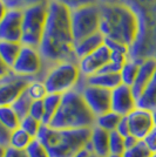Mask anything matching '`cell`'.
<instances>
[{"instance_id": "obj_46", "label": "cell", "mask_w": 156, "mask_h": 157, "mask_svg": "<svg viewBox=\"0 0 156 157\" xmlns=\"http://www.w3.org/2000/svg\"><path fill=\"white\" fill-rule=\"evenodd\" d=\"M88 157H99V156H96V155H94V154H92L91 152V155H89Z\"/></svg>"}, {"instance_id": "obj_28", "label": "cell", "mask_w": 156, "mask_h": 157, "mask_svg": "<svg viewBox=\"0 0 156 157\" xmlns=\"http://www.w3.org/2000/svg\"><path fill=\"white\" fill-rule=\"evenodd\" d=\"M42 127V123L35 120V118L31 117L29 115H27L25 117H22L20 120V123H19V128H21L22 130H25L27 134H29L33 138L37 137L38 132L40 131Z\"/></svg>"}, {"instance_id": "obj_6", "label": "cell", "mask_w": 156, "mask_h": 157, "mask_svg": "<svg viewBox=\"0 0 156 157\" xmlns=\"http://www.w3.org/2000/svg\"><path fill=\"white\" fill-rule=\"evenodd\" d=\"M48 2L28 7L22 11L21 45L38 48L44 34Z\"/></svg>"}, {"instance_id": "obj_25", "label": "cell", "mask_w": 156, "mask_h": 157, "mask_svg": "<svg viewBox=\"0 0 156 157\" xmlns=\"http://www.w3.org/2000/svg\"><path fill=\"white\" fill-rule=\"evenodd\" d=\"M0 122L12 131L19 127L20 118L11 105H0Z\"/></svg>"}, {"instance_id": "obj_11", "label": "cell", "mask_w": 156, "mask_h": 157, "mask_svg": "<svg viewBox=\"0 0 156 157\" xmlns=\"http://www.w3.org/2000/svg\"><path fill=\"white\" fill-rule=\"evenodd\" d=\"M111 61V49L103 44L96 51L78 60V67L81 78H88L102 71Z\"/></svg>"}, {"instance_id": "obj_39", "label": "cell", "mask_w": 156, "mask_h": 157, "mask_svg": "<svg viewBox=\"0 0 156 157\" xmlns=\"http://www.w3.org/2000/svg\"><path fill=\"white\" fill-rule=\"evenodd\" d=\"M123 141H124V150H126V149H129V148H131L133 145H135V144L138 142V140H137V138H135L134 136H131V135L124 136Z\"/></svg>"}, {"instance_id": "obj_47", "label": "cell", "mask_w": 156, "mask_h": 157, "mask_svg": "<svg viewBox=\"0 0 156 157\" xmlns=\"http://www.w3.org/2000/svg\"><path fill=\"white\" fill-rule=\"evenodd\" d=\"M150 157H156V151L155 152H151V156Z\"/></svg>"}, {"instance_id": "obj_18", "label": "cell", "mask_w": 156, "mask_h": 157, "mask_svg": "<svg viewBox=\"0 0 156 157\" xmlns=\"http://www.w3.org/2000/svg\"><path fill=\"white\" fill-rule=\"evenodd\" d=\"M82 80L87 85L100 87L107 90H111L119 85H121V78L119 73L99 72L88 78H82Z\"/></svg>"}, {"instance_id": "obj_15", "label": "cell", "mask_w": 156, "mask_h": 157, "mask_svg": "<svg viewBox=\"0 0 156 157\" xmlns=\"http://www.w3.org/2000/svg\"><path fill=\"white\" fill-rule=\"evenodd\" d=\"M156 72V59L155 58H147L142 60L138 63V71H137L136 78L134 80L133 85H131V90L134 93V95L137 96L141 94L143 88L147 86V83L150 81V78H153V75Z\"/></svg>"}, {"instance_id": "obj_22", "label": "cell", "mask_w": 156, "mask_h": 157, "mask_svg": "<svg viewBox=\"0 0 156 157\" xmlns=\"http://www.w3.org/2000/svg\"><path fill=\"white\" fill-rule=\"evenodd\" d=\"M121 117H122V116L117 115L116 113L109 110V111H107V113H103V114L96 116V117H95V123H94V125L101 128L102 130L107 131V132H113V131L116 130L117 124H119Z\"/></svg>"}, {"instance_id": "obj_41", "label": "cell", "mask_w": 156, "mask_h": 157, "mask_svg": "<svg viewBox=\"0 0 156 157\" xmlns=\"http://www.w3.org/2000/svg\"><path fill=\"white\" fill-rule=\"evenodd\" d=\"M10 72H11V69L4 63L2 60L0 59V78H2V76H5L7 73H10Z\"/></svg>"}, {"instance_id": "obj_5", "label": "cell", "mask_w": 156, "mask_h": 157, "mask_svg": "<svg viewBox=\"0 0 156 157\" xmlns=\"http://www.w3.org/2000/svg\"><path fill=\"white\" fill-rule=\"evenodd\" d=\"M81 80L78 61H62L53 65L45 72L42 82L48 94L62 95L75 89Z\"/></svg>"}, {"instance_id": "obj_35", "label": "cell", "mask_w": 156, "mask_h": 157, "mask_svg": "<svg viewBox=\"0 0 156 157\" xmlns=\"http://www.w3.org/2000/svg\"><path fill=\"white\" fill-rule=\"evenodd\" d=\"M10 135H11V131L0 122V147H2V148L8 147Z\"/></svg>"}, {"instance_id": "obj_26", "label": "cell", "mask_w": 156, "mask_h": 157, "mask_svg": "<svg viewBox=\"0 0 156 157\" xmlns=\"http://www.w3.org/2000/svg\"><path fill=\"white\" fill-rule=\"evenodd\" d=\"M25 92L32 101H41L48 94L42 80L40 78H32L26 86Z\"/></svg>"}, {"instance_id": "obj_4", "label": "cell", "mask_w": 156, "mask_h": 157, "mask_svg": "<svg viewBox=\"0 0 156 157\" xmlns=\"http://www.w3.org/2000/svg\"><path fill=\"white\" fill-rule=\"evenodd\" d=\"M95 116L86 105L78 88L61 95V101L49 127L54 129H91Z\"/></svg>"}, {"instance_id": "obj_29", "label": "cell", "mask_w": 156, "mask_h": 157, "mask_svg": "<svg viewBox=\"0 0 156 157\" xmlns=\"http://www.w3.org/2000/svg\"><path fill=\"white\" fill-rule=\"evenodd\" d=\"M151 150L147 147L144 141H138L135 145L129 149H126L122 154V157H150Z\"/></svg>"}, {"instance_id": "obj_10", "label": "cell", "mask_w": 156, "mask_h": 157, "mask_svg": "<svg viewBox=\"0 0 156 157\" xmlns=\"http://www.w3.org/2000/svg\"><path fill=\"white\" fill-rule=\"evenodd\" d=\"M126 118L128 123L129 135L134 136L138 141H143L155 127L153 111L146 110L140 107H136L128 115H126Z\"/></svg>"}, {"instance_id": "obj_45", "label": "cell", "mask_w": 156, "mask_h": 157, "mask_svg": "<svg viewBox=\"0 0 156 157\" xmlns=\"http://www.w3.org/2000/svg\"><path fill=\"white\" fill-rule=\"evenodd\" d=\"M153 117H154V122H155V125H156V109L153 111Z\"/></svg>"}, {"instance_id": "obj_44", "label": "cell", "mask_w": 156, "mask_h": 157, "mask_svg": "<svg viewBox=\"0 0 156 157\" xmlns=\"http://www.w3.org/2000/svg\"><path fill=\"white\" fill-rule=\"evenodd\" d=\"M4 151H5V148H2V147H0V157L4 156Z\"/></svg>"}, {"instance_id": "obj_33", "label": "cell", "mask_w": 156, "mask_h": 157, "mask_svg": "<svg viewBox=\"0 0 156 157\" xmlns=\"http://www.w3.org/2000/svg\"><path fill=\"white\" fill-rule=\"evenodd\" d=\"M54 1H57L61 6L67 8L69 12L80 7L88 6V5H93L98 2V0H54Z\"/></svg>"}, {"instance_id": "obj_1", "label": "cell", "mask_w": 156, "mask_h": 157, "mask_svg": "<svg viewBox=\"0 0 156 157\" xmlns=\"http://www.w3.org/2000/svg\"><path fill=\"white\" fill-rule=\"evenodd\" d=\"M73 47L69 11L51 0L48 2L44 34L38 47L44 62V71L46 72L49 67L62 61H76Z\"/></svg>"}, {"instance_id": "obj_17", "label": "cell", "mask_w": 156, "mask_h": 157, "mask_svg": "<svg viewBox=\"0 0 156 157\" xmlns=\"http://www.w3.org/2000/svg\"><path fill=\"white\" fill-rule=\"evenodd\" d=\"M104 44V38L100 32L92 34L89 36H87L85 39H81L80 41L74 42V56L78 61L79 59L84 58L86 55L91 54L94 51H96L99 47H101Z\"/></svg>"}, {"instance_id": "obj_32", "label": "cell", "mask_w": 156, "mask_h": 157, "mask_svg": "<svg viewBox=\"0 0 156 157\" xmlns=\"http://www.w3.org/2000/svg\"><path fill=\"white\" fill-rule=\"evenodd\" d=\"M25 151L27 154V157H49V154L45 148V145L37 138L33 140Z\"/></svg>"}, {"instance_id": "obj_8", "label": "cell", "mask_w": 156, "mask_h": 157, "mask_svg": "<svg viewBox=\"0 0 156 157\" xmlns=\"http://www.w3.org/2000/svg\"><path fill=\"white\" fill-rule=\"evenodd\" d=\"M11 71L22 78L42 80L45 71L38 48L21 45L19 55L11 67Z\"/></svg>"}, {"instance_id": "obj_48", "label": "cell", "mask_w": 156, "mask_h": 157, "mask_svg": "<svg viewBox=\"0 0 156 157\" xmlns=\"http://www.w3.org/2000/svg\"><path fill=\"white\" fill-rule=\"evenodd\" d=\"M5 1H6V0H5Z\"/></svg>"}, {"instance_id": "obj_2", "label": "cell", "mask_w": 156, "mask_h": 157, "mask_svg": "<svg viewBox=\"0 0 156 157\" xmlns=\"http://www.w3.org/2000/svg\"><path fill=\"white\" fill-rule=\"evenodd\" d=\"M100 33L104 40L131 48L140 34V24L134 11L119 1L99 0Z\"/></svg>"}, {"instance_id": "obj_37", "label": "cell", "mask_w": 156, "mask_h": 157, "mask_svg": "<svg viewBox=\"0 0 156 157\" xmlns=\"http://www.w3.org/2000/svg\"><path fill=\"white\" fill-rule=\"evenodd\" d=\"M2 157H27V154L25 150L15 149L12 147H6Z\"/></svg>"}, {"instance_id": "obj_34", "label": "cell", "mask_w": 156, "mask_h": 157, "mask_svg": "<svg viewBox=\"0 0 156 157\" xmlns=\"http://www.w3.org/2000/svg\"><path fill=\"white\" fill-rule=\"evenodd\" d=\"M28 115L31 117L35 118L42 123V117H44V105H42V100L41 101H33L31 108H29V113Z\"/></svg>"}, {"instance_id": "obj_31", "label": "cell", "mask_w": 156, "mask_h": 157, "mask_svg": "<svg viewBox=\"0 0 156 157\" xmlns=\"http://www.w3.org/2000/svg\"><path fill=\"white\" fill-rule=\"evenodd\" d=\"M51 0H6L7 8H12V10H19L24 11L25 8L40 5V4H46L49 2Z\"/></svg>"}, {"instance_id": "obj_42", "label": "cell", "mask_w": 156, "mask_h": 157, "mask_svg": "<svg viewBox=\"0 0 156 157\" xmlns=\"http://www.w3.org/2000/svg\"><path fill=\"white\" fill-rule=\"evenodd\" d=\"M7 6H6V2H5V0H0V20L4 18V15L6 14L7 12Z\"/></svg>"}, {"instance_id": "obj_40", "label": "cell", "mask_w": 156, "mask_h": 157, "mask_svg": "<svg viewBox=\"0 0 156 157\" xmlns=\"http://www.w3.org/2000/svg\"><path fill=\"white\" fill-rule=\"evenodd\" d=\"M89 155H91V150L88 149V147H86L80 151H78L76 154H74L72 157H88Z\"/></svg>"}, {"instance_id": "obj_43", "label": "cell", "mask_w": 156, "mask_h": 157, "mask_svg": "<svg viewBox=\"0 0 156 157\" xmlns=\"http://www.w3.org/2000/svg\"><path fill=\"white\" fill-rule=\"evenodd\" d=\"M106 157H122V155H115V154H108Z\"/></svg>"}, {"instance_id": "obj_7", "label": "cell", "mask_w": 156, "mask_h": 157, "mask_svg": "<svg viewBox=\"0 0 156 157\" xmlns=\"http://www.w3.org/2000/svg\"><path fill=\"white\" fill-rule=\"evenodd\" d=\"M71 31L74 42L100 32V10L99 4L76 8L69 12Z\"/></svg>"}, {"instance_id": "obj_13", "label": "cell", "mask_w": 156, "mask_h": 157, "mask_svg": "<svg viewBox=\"0 0 156 157\" xmlns=\"http://www.w3.org/2000/svg\"><path fill=\"white\" fill-rule=\"evenodd\" d=\"M22 33V11L8 8L0 20V41L20 42Z\"/></svg>"}, {"instance_id": "obj_19", "label": "cell", "mask_w": 156, "mask_h": 157, "mask_svg": "<svg viewBox=\"0 0 156 157\" xmlns=\"http://www.w3.org/2000/svg\"><path fill=\"white\" fill-rule=\"evenodd\" d=\"M136 103L137 107L146 110L154 111L156 109V72L137 96Z\"/></svg>"}, {"instance_id": "obj_38", "label": "cell", "mask_w": 156, "mask_h": 157, "mask_svg": "<svg viewBox=\"0 0 156 157\" xmlns=\"http://www.w3.org/2000/svg\"><path fill=\"white\" fill-rule=\"evenodd\" d=\"M116 132H119L121 136H128L129 135V130H128V123H127V118L126 116H122L121 120H120V122H119V124H117V128H116Z\"/></svg>"}, {"instance_id": "obj_23", "label": "cell", "mask_w": 156, "mask_h": 157, "mask_svg": "<svg viewBox=\"0 0 156 157\" xmlns=\"http://www.w3.org/2000/svg\"><path fill=\"white\" fill-rule=\"evenodd\" d=\"M34 138L27 134L25 130H22L21 128H17L14 130L11 131L10 135V141H8V147H12L15 149H21V150H26V148L31 144Z\"/></svg>"}, {"instance_id": "obj_27", "label": "cell", "mask_w": 156, "mask_h": 157, "mask_svg": "<svg viewBox=\"0 0 156 157\" xmlns=\"http://www.w3.org/2000/svg\"><path fill=\"white\" fill-rule=\"evenodd\" d=\"M32 102L33 101L29 98V96L26 94V92L24 90L18 98H15V101L11 105V107L13 108V110L17 113V115H18L19 118L21 120L22 117H25V116L28 115Z\"/></svg>"}, {"instance_id": "obj_36", "label": "cell", "mask_w": 156, "mask_h": 157, "mask_svg": "<svg viewBox=\"0 0 156 157\" xmlns=\"http://www.w3.org/2000/svg\"><path fill=\"white\" fill-rule=\"evenodd\" d=\"M144 143L147 144V147L149 148L151 152H155L156 151V125L153 128V130L149 132V135L143 140Z\"/></svg>"}, {"instance_id": "obj_20", "label": "cell", "mask_w": 156, "mask_h": 157, "mask_svg": "<svg viewBox=\"0 0 156 157\" xmlns=\"http://www.w3.org/2000/svg\"><path fill=\"white\" fill-rule=\"evenodd\" d=\"M21 48L20 42H10V41H0V59L11 69L15 60L18 58Z\"/></svg>"}, {"instance_id": "obj_16", "label": "cell", "mask_w": 156, "mask_h": 157, "mask_svg": "<svg viewBox=\"0 0 156 157\" xmlns=\"http://www.w3.org/2000/svg\"><path fill=\"white\" fill-rule=\"evenodd\" d=\"M87 147L92 154L99 157H106L109 154V132L102 130L96 125H93Z\"/></svg>"}, {"instance_id": "obj_12", "label": "cell", "mask_w": 156, "mask_h": 157, "mask_svg": "<svg viewBox=\"0 0 156 157\" xmlns=\"http://www.w3.org/2000/svg\"><path fill=\"white\" fill-rule=\"evenodd\" d=\"M32 78L14 74L12 71L0 78V105H11L15 98L25 90Z\"/></svg>"}, {"instance_id": "obj_3", "label": "cell", "mask_w": 156, "mask_h": 157, "mask_svg": "<svg viewBox=\"0 0 156 157\" xmlns=\"http://www.w3.org/2000/svg\"><path fill=\"white\" fill-rule=\"evenodd\" d=\"M91 129H54L41 127L37 140L45 145L49 157H72L88 144Z\"/></svg>"}, {"instance_id": "obj_9", "label": "cell", "mask_w": 156, "mask_h": 157, "mask_svg": "<svg viewBox=\"0 0 156 157\" xmlns=\"http://www.w3.org/2000/svg\"><path fill=\"white\" fill-rule=\"evenodd\" d=\"M76 88L84 98L86 105L95 117L111 110V90L87 85L84 82L82 78Z\"/></svg>"}, {"instance_id": "obj_14", "label": "cell", "mask_w": 156, "mask_h": 157, "mask_svg": "<svg viewBox=\"0 0 156 157\" xmlns=\"http://www.w3.org/2000/svg\"><path fill=\"white\" fill-rule=\"evenodd\" d=\"M136 107V96L129 86L121 83L111 90V110L117 115L126 116Z\"/></svg>"}, {"instance_id": "obj_24", "label": "cell", "mask_w": 156, "mask_h": 157, "mask_svg": "<svg viewBox=\"0 0 156 157\" xmlns=\"http://www.w3.org/2000/svg\"><path fill=\"white\" fill-rule=\"evenodd\" d=\"M138 63L137 61H134L131 59H128L124 65L122 66V68L120 69V78H121V83L126 86L131 87L134 80L136 78L137 71H138Z\"/></svg>"}, {"instance_id": "obj_21", "label": "cell", "mask_w": 156, "mask_h": 157, "mask_svg": "<svg viewBox=\"0 0 156 157\" xmlns=\"http://www.w3.org/2000/svg\"><path fill=\"white\" fill-rule=\"evenodd\" d=\"M61 101V95L58 94H47L42 100L44 105V117H42V124L48 125L53 120L55 113L58 111V108Z\"/></svg>"}, {"instance_id": "obj_30", "label": "cell", "mask_w": 156, "mask_h": 157, "mask_svg": "<svg viewBox=\"0 0 156 157\" xmlns=\"http://www.w3.org/2000/svg\"><path fill=\"white\" fill-rule=\"evenodd\" d=\"M123 152H124L123 136H121L116 131L109 132V154L122 155Z\"/></svg>"}]
</instances>
